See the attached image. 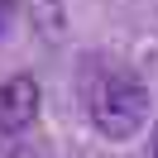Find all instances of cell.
I'll use <instances>...</instances> for the list:
<instances>
[{"label":"cell","mask_w":158,"mask_h":158,"mask_svg":"<svg viewBox=\"0 0 158 158\" xmlns=\"http://www.w3.org/2000/svg\"><path fill=\"white\" fill-rule=\"evenodd\" d=\"M77 96L91 129L110 144H125L148 125V86L129 62L115 58H86L77 77Z\"/></svg>","instance_id":"1"},{"label":"cell","mask_w":158,"mask_h":158,"mask_svg":"<svg viewBox=\"0 0 158 158\" xmlns=\"http://www.w3.org/2000/svg\"><path fill=\"white\" fill-rule=\"evenodd\" d=\"M39 106H43V86L29 72L0 81V129H5V134H24V129L39 120Z\"/></svg>","instance_id":"2"},{"label":"cell","mask_w":158,"mask_h":158,"mask_svg":"<svg viewBox=\"0 0 158 158\" xmlns=\"http://www.w3.org/2000/svg\"><path fill=\"white\" fill-rule=\"evenodd\" d=\"M5 24H10V0H0V34H5Z\"/></svg>","instance_id":"3"},{"label":"cell","mask_w":158,"mask_h":158,"mask_svg":"<svg viewBox=\"0 0 158 158\" xmlns=\"http://www.w3.org/2000/svg\"><path fill=\"white\" fill-rule=\"evenodd\" d=\"M153 158H158V125H153Z\"/></svg>","instance_id":"4"},{"label":"cell","mask_w":158,"mask_h":158,"mask_svg":"<svg viewBox=\"0 0 158 158\" xmlns=\"http://www.w3.org/2000/svg\"><path fill=\"white\" fill-rule=\"evenodd\" d=\"M0 158H10V153H5V148H0Z\"/></svg>","instance_id":"5"}]
</instances>
